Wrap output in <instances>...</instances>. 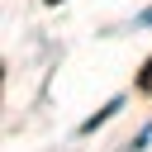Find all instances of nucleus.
<instances>
[{
  "mask_svg": "<svg viewBox=\"0 0 152 152\" xmlns=\"http://www.w3.org/2000/svg\"><path fill=\"white\" fill-rule=\"evenodd\" d=\"M119 104H124V100H109L104 109H95V119H86V124H81V133H95V128H100V124H104V119H109V114H114Z\"/></svg>",
  "mask_w": 152,
  "mask_h": 152,
  "instance_id": "1",
  "label": "nucleus"
},
{
  "mask_svg": "<svg viewBox=\"0 0 152 152\" xmlns=\"http://www.w3.org/2000/svg\"><path fill=\"white\" fill-rule=\"evenodd\" d=\"M138 90H147V95H152V62H147V66H142V76H138Z\"/></svg>",
  "mask_w": 152,
  "mask_h": 152,
  "instance_id": "2",
  "label": "nucleus"
},
{
  "mask_svg": "<svg viewBox=\"0 0 152 152\" xmlns=\"http://www.w3.org/2000/svg\"><path fill=\"white\" fill-rule=\"evenodd\" d=\"M48 5H62V0H48Z\"/></svg>",
  "mask_w": 152,
  "mask_h": 152,
  "instance_id": "3",
  "label": "nucleus"
}]
</instances>
